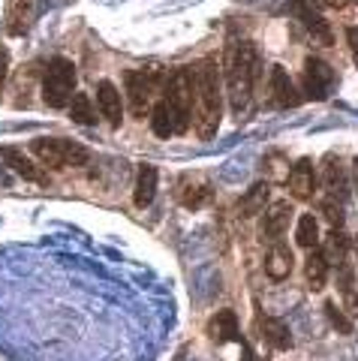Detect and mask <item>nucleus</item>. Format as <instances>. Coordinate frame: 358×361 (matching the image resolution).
<instances>
[{
    "instance_id": "obj_26",
    "label": "nucleus",
    "mask_w": 358,
    "mask_h": 361,
    "mask_svg": "<svg viewBox=\"0 0 358 361\" xmlns=\"http://www.w3.org/2000/svg\"><path fill=\"white\" fill-rule=\"evenodd\" d=\"M295 241H298V247H307V250H313V247L319 244V220L313 217V214H304V217L298 220Z\"/></svg>"
},
{
    "instance_id": "obj_29",
    "label": "nucleus",
    "mask_w": 358,
    "mask_h": 361,
    "mask_svg": "<svg viewBox=\"0 0 358 361\" xmlns=\"http://www.w3.org/2000/svg\"><path fill=\"white\" fill-rule=\"evenodd\" d=\"M6 75H9V51L0 45V97H4V85H6Z\"/></svg>"
},
{
    "instance_id": "obj_31",
    "label": "nucleus",
    "mask_w": 358,
    "mask_h": 361,
    "mask_svg": "<svg viewBox=\"0 0 358 361\" xmlns=\"http://www.w3.org/2000/svg\"><path fill=\"white\" fill-rule=\"evenodd\" d=\"M346 37H350L352 51H355V61H358V27H350V30H346Z\"/></svg>"
},
{
    "instance_id": "obj_22",
    "label": "nucleus",
    "mask_w": 358,
    "mask_h": 361,
    "mask_svg": "<svg viewBox=\"0 0 358 361\" xmlns=\"http://www.w3.org/2000/svg\"><path fill=\"white\" fill-rule=\"evenodd\" d=\"M304 277H307V286L313 292H322L328 283V262H326V256H322V250H316V247H313V253L304 262Z\"/></svg>"
},
{
    "instance_id": "obj_17",
    "label": "nucleus",
    "mask_w": 358,
    "mask_h": 361,
    "mask_svg": "<svg viewBox=\"0 0 358 361\" xmlns=\"http://www.w3.org/2000/svg\"><path fill=\"white\" fill-rule=\"evenodd\" d=\"M0 157H4V163H6V166H13V169H16V175L33 180V184H42V187L49 184V175L42 172V169L33 163L30 157L21 154V151H16V148H0Z\"/></svg>"
},
{
    "instance_id": "obj_20",
    "label": "nucleus",
    "mask_w": 358,
    "mask_h": 361,
    "mask_svg": "<svg viewBox=\"0 0 358 361\" xmlns=\"http://www.w3.org/2000/svg\"><path fill=\"white\" fill-rule=\"evenodd\" d=\"M322 184H326V190L331 196H346V172H343V163H340V157H334L328 154L326 160H322Z\"/></svg>"
},
{
    "instance_id": "obj_12",
    "label": "nucleus",
    "mask_w": 358,
    "mask_h": 361,
    "mask_svg": "<svg viewBox=\"0 0 358 361\" xmlns=\"http://www.w3.org/2000/svg\"><path fill=\"white\" fill-rule=\"evenodd\" d=\"M256 325H259V334L262 341L271 346V349H292V331H289V325L283 319H274V316H265L262 310H256Z\"/></svg>"
},
{
    "instance_id": "obj_8",
    "label": "nucleus",
    "mask_w": 358,
    "mask_h": 361,
    "mask_svg": "<svg viewBox=\"0 0 358 361\" xmlns=\"http://www.w3.org/2000/svg\"><path fill=\"white\" fill-rule=\"evenodd\" d=\"M334 85H338V75H334L331 66L322 58H310L304 61V94L310 99H328Z\"/></svg>"
},
{
    "instance_id": "obj_32",
    "label": "nucleus",
    "mask_w": 358,
    "mask_h": 361,
    "mask_svg": "<svg viewBox=\"0 0 358 361\" xmlns=\"http://www.w3.org/2000/svg\"><path fill=\"white\" fill-rule=\"evenodd\" d=\"M241 358H244V361H253V353H250V346L244 343V337H241Z\"/></svg>"
},
{
    "instance_id": "obj_23",
    "label": "nucleus",
    "mask_w": 358,
    "mask_h": 361,
    "mask_svg": "<svg viewBox=\"0 0 358 361\" xmlns=\"http://www.w3.org/2000/svg\"><path fill=\"white\" fill-rule=\"evenodd\" d=\"M322 256H326L328 265H343L350 259V238H346L343 229H331L326 244H322Z\"/></svg>"
},
{
    "instance_id": "obj_13",
    "label": "nucleus",
    "mask_w": 358,
    "mask_h": 361,
    "mask_svg": "<svg viewBox=\"0 0 358 361\" xmlns=\"http://www.w3.org/2000/svg\"><path fill=\"white\" fill-rule=\"evenodd\" d=\"M271 99H274V106H280V109H295L301 103L298 87L292 85V78H289L283 66H271Z\"/></svg>"
},
{
    "instance_id": "obj_34",
    "label": "nucleus",
    "mask_w": 358,
    "mask_h": 361,
    "mask_svg": "<svg viewBox=\"0 0 358 361\" xmlns=\"http://www.w3.org/2000/svg\"><path fill=\"white\" fill-rule=\"evenodd\" d=\"M355 256H358V235H355ZM355 274H358V271H355Z\"/></svg>"
},
{
    "instance_id": "obj_4",
    "label": "nucleus",
    "mask_w": 358,
    "mask_h": 361,
    "mask_svg": "<svg viewBox=\"0 0 358 361\" xmlns=\"http://www.w3.org/2000/svg\"><path fill=\"white\" fill-rule=\"evenodd\" d=\"M163 99L172 109L175 135H184L190 130V123H193V73L187 66L175 70L169 82L163 85Z\"/></svg>"
},
{
    "instance_id": "obj_19",
    "label": "nucleus",
    "mask_w": 358,
    "mask_h": 361,
    "mask_svg": "<svg viewBox=\"0 0 358 361\" xmlns=\"http://www.w3.org/2000/svg\"><path fill=\"white\" fill-rule=\"evenodd\" d=\"M33 21V0H9L6 13V33L9 37H25Z\"/></svg>"
},
{
    "instance_id": "obj_14",
    "label": "nucleus",
    "mask_w": 358,
    "mask_h": 361,
    "mask_svg": "<svg viewBox=\"0 0 358 361\" xmlns=\"http://www.w3.org/2000/svg\"><path fill=\"white\" fill-rule=\"evenodd\" d=\"M208 337H211V341H217V343L241 341L238 316H235L232 310H217V313L208 319Z\"/></svg>"
},
{
    "instance_id": "obj_2",
    "label": "nucleus",
    "mask_w": 358,
    "mask_h": 361,
    "mask_svg": "<svg viewBox=\"0 0 358 361\" xmlns=\"http://www.w3.org/2000/svg\"><path fill=\"white\" fill-rule=\"evenodd\" d=\"M259 82V54L253 42H232L226 54V97L235 118H247L253 103V87Z\"/></svg>"
},
{
    "instance_id": "obj_16",
    "label": "nucleus",
    "mask_w": 358,
    "mask_h": 361,
    "mask_svg": "<svg viewBox=\"0 0 358 361\" xmlns=\"http://www.w3.org/2000/svg\"><path fill=\"white\" fill-rule=\"evenodd\" d=\"M265 274L274 280V283H280L292 274V250L283 244V241H274L271 250L265 256Z\"/></svg>"
},
{
    "instance_id": "obj_35",
    "label": "nucleus",
    "mask_w": 358,
    "mask_h": 361,
    "mask_svg": "<svg viewBox=\"0 0 358 361\" xmlns=\"http://www.w3.org/2000/svg\"><path fill=\"white\" fill-rule=\"evenodd\" d=\"M350 4H358V0H350Z\"/></svg>"
},
{
    "instance_id": "obj_25",
    "label": "nucleus",
    "mask_w": 358,
    "mask_h": 361,
    "mask_svg": "<svg viewBox=\"0 0 358 361\" xmlns=\"http://www.w3.org/2000/svg\"><path fill=\"white\" fill-rule=\"evenodd\" d=\"M66 111H70V118L75 123H82V127H94V123H97V111H94L91 99H87L85 94H75L70 99V106H66Z\"/></svg>"
},
{
    "instance_id": "obj_1",
    "label": "nucleus",
    "mask_w": 358,
    "mask_h": 361,
    "mask_svg": "<svg viewBox=\"0 0 358 361\" xmlns=\"http://www.w3.org/2000/svg\"><path fill=\"white\" fill-rule=\"evenodd\" d=\"M223 121V73L214 54L199 61L193 70V130L202 142H211Z\"/></svg>"
},
{
    "instance_id": "obj_7",
    "label": "nucleus",
    "mask_w": 358,
    "mask_h": 361,
    "mask_svg": "<svg viewBox=\"0 0 358 361\" xmlns=\"http://www.w3.org/2000/svg\"><path fill=\"white\" fill-rule=\"evenodd\" d=\"M286 13L295 16L301 25H304V30L310 33V39L316 42V45H322V49L334 45V30H331V25L307 4V0H292V4H286Z\"/></svg>"
},
{
    "instance_id": "obj_6",
    "label": "nucleus",
    "mask_w": 358,
    "mask_h": 361,
    "mask_svg": "<svg viewBox=\"0 0 358 361\" xmlns=\"http://www.w3.org/2000/svg\"><path fill=\"white\" fill-rule=\"evenodd\" d=\"M160 78H163V66L160 63H154V66H148V70H142V73L130 70L124 75L130 109H132V115H136V118L151 115V94L160 87Z\"/></svg>"
},
{
    "instance_id": "obj_9",
    "label": "nucleus",
    "mask_w": 358,
    "mask_h": 361,
    "mask_svg": "<svg viewBox=\"0 0 358 361\" xmlns=\"http://www.w3.org/2000/svg\"><path fill=\"white\" fill-rule=\"evenodd\" d=\"M286 187H289V196L298 199V202L313 199V193H316V187H319V172L313 169L310 157H301V160L292 166V172L286 178Z\"/></svg>"
},
{
    "instance_id": "obj_27",
    "label": "nucleus",
    "mask_w": 358,
    "mask_h": 361,
    "mask_svg": "<svg viewBox=\"0 0 358 361\" xmlns=\"http://www.w3.org/2000/svg\"><path fill=\"white\" fill-rule=\"evenodd\" d=\"M326 316H328V322H331V329H334V331L352 334V322L338 310V304H334V301H326Z\"/></svg>"
},
{
    "instance_id": "obj_21",
    "label": "nucleus",
    "mask_w": 358,
    "mask_h": 361,
    "mask_svg": "<svg viewBox=\"0 0 358 361\" xmlns=\"http://www.w3.org/2000/svg\"><path fill=\"white\" fill-rule=\"evenodd\" d=\"M154 196H156V169L142 163L136 172V193H132V202H136L139 208H148Z\"/></svg>"
},
{
    "instance_id": "obj_10",
    "label": "nucleus",
    "mask_w": 358,
    "mask_h": 361,
    "mask_svg": "<svg viewBox=\"0 0 358 361\" xmlns=\"http://www.w3.org/2000/svg\"><path fill=\"white\" fill-rule=\"evenodd\" d=\"M289 223H292V205H289L286 199L280 202H271L265 211H262V223H259V235H262V241H280L286 229H289Z\"/></svg>"
},
{
    "instance_id": "obj_24",
    "label": "nucleus",
    "mask_w": 358,
    "mask_h": 361,
    "mask_svg": "<svg viewBox=\"0 0 358 361\" xmlns=\"http://www.w3.org/2000/svg\"><path fill=\"white\" fill-rule=\"evenodd\" d=\"M151 130H154L156 139H169V135H175V118H172V109H169V103H166L163 97L151 106Z\"/></svg>"
},
{
    "instance_id": "obj_5",
    "label": "nucleus",
    "mask_w": 358,
    "mask_h": 361,
    "mask_svg": "<svg viewBox=\"0 0 358 361\" xmlns=\"http://www.w3.org/2000/svg\"><path fill=\"white\" fill-rule=\"evenodd\" d=\"M42 99L46 106L61 111L70 106L73 99V87H75V66L66 58H51L46 63V73H42Z\"/></svg>"
},
{
    "instance_id": "obj_30",
    "label": "nucleus",
    "mask_w": 358,
    "mask_h": 361,
    "mask_svg": "<svg viewBox=\"0 0 358 361\" xmlns=\"http://www.w3.org/2000/svg\"><path fill=\"white\" fill-rule=\"evenodd\" d=\"M316 4H322L326 9H338V13H340V9L350 6V0H316Z\"/></svg>"
},
{
    "instance_id": "obj_11",
    "label": "nucleus",
    "mask_w": 358,
    "mask_h": 361,
    "mask_svg": "<svg viewBox=\"0 0 358 361\" xmlns=\"http://www.w3.org/2000/svg\"><path fill=\"white\" fill-rule=\"evenodd\" d=\"M211 196H214V187H211L205 178H199V175H184L181 184H178V202H181L187 211L205 208L211 202Z\"/></svg>"
},
{
    "instance_id": "obj_3",
    "label": "nucleus",
    "mask_w": 358,
    "mask_h": 361,
    "mask_svg": "<svg viewBox=\"0 0 358 361\" xmlns=\"http://www.w3.org/2000/svg\"><path fill=\"white\" fill-rule=\"evenodd\" d=\"M30 154L49 172H58V169H66V166H85L91 160V151L70 139H33Z\"/></svg>"
},
{
    "instance_id": "obj_15",
    "label": "nucleus",
    "mask_w": 358,
    "mask_h": 361,
    "mask_svg": "<svg viewBox=\"0 0 358 361\" xmlns=\"http://www.w3.org/2000/svg\"><path fill=\"white\" fill-rule=\"evenodd\" d=\"M97 103H99V111L106 115V121L111 127H121V121H124V106H121V94L118 87L103 78V82L97 85Z\"/></svg>"
},
{
    "instance_id": "obj_33",
    "label": "nucleus",
    "mask_w": 358,
    "mask_h": 361,
    "mask_svg": "<svg viewBox=\"0 0 358 361\" xmlns=\"http://www.w3.org/2000/svg\"><path fill=\"white\" fill-rule=\"evenodd\" d=\"M352 172H355V187H358V157H355V163H352Z\"/></svg>"
},
{
    "instance_id": "obj_18",
    "label": "nucleus",
    "mask_w": 358,
    "mask_h": 361,
    "mask_svg": "<svg viewBox=\"0 0 358 361\" xmlns=\"http://www.w3.org/2000/svg\"><path fill=\"white\" fill-rule=\"evenodd\" d=\"M271 205V184L268 180H256V184L244 193V199L238 202V214L241 217H256Z\"/></svg>"
},
{
    "instance_id": "obj_28",
    "label": "nucleus",
    "mask_w": 358,
    "mask_h": 361,
    "mask_svg": "<svg viewBox=\"0 0 358 361\" xmlns=\"http://www.w3.org/2000/svg\"><path fill=\"white\" fill-rule=\"evenodd\" d=\"M322 211H326V217L331 223V229H343V208L338 205L334 199H326L322 202Z\"/></svg>"
}]
</instances>
